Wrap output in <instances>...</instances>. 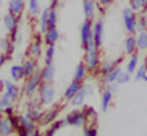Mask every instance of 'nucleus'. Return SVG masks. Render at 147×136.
I'll list each match as a JSON object with an SVG mask.
<instances>
[{
	"label": "nucleus",
	"instance_id": "27",
	"mask_svg": "<svg viewBox=\"0 0 147 136\" xmlns=\"http://www.w3.org/2000/svg\"><path fill=\"white\" fill-rule=\"evenodd\" d=\"M18 117H20V127H23L26 131H32V130L37 128V123L34 120H31L26 114H20Z\"/></svg>",
	"mask_w": 147,
	"mask_h": 136
},
{
	"label": "nucleus",
	"instance_id": "40",
	"mask_svg": "<svg viewBox=\"0 0 147 136\" xmlns=\"http://www.w3.org/2000/svg\"><path fill=\"white\" fill-rule=\"evenodd\" d=\"M82 112H84V115L87 117V120H92V122H95V120H97V114H95L94 107H91V106H82Z\"/></svg>",
	"mask_w": 147,
	"mask_h": 136
},
{
	"label": "nucleus",
	"instance_id": "15",
	"mask_svg": "<svg viewBox=\"0 0 147 136\" xmlns=\"http://www.w3.org/2000/svg\"><path fill=\"white\" fill-rule=\"evenodd\" d=\"M58 114H60V107H49L47 110H44V117L40 120L44 127H49V125H52L53 122L58 120Z\"/></svg>",
	"mask_w": 147,
	"mask_h": 136
},
{
	"label": "nucleus",
	"instance_id": "5",
	"mask_svg": "<svg viewBox=\"0 0 147 136\" xmlns=\"http://www.w3.org/2000/svg\"><path fill=\"white\" fill-rule=\"evenodd\" d=\"M121 18H123V26H125L128 34H136V28H138V13L134 12L131 7H125L121 10Z\"/></svg>",
	"mask_w": 147,
	"mask_h": 136
},
{
	"label": "nucleus",
	"instance_id": "11",
	"mask_svg": "<svg viewBox=\"0 0 147 136\" xmlns=\"http://www.w3.org/2000/svg\"><path fill=\"white\" fill-rule=\"evenodd\" d=\"M2 84H3V91L8 92V94L13 97L15 101H18V99H20V96L23 94V89L18 86L16 81H13V79H10V78L2 79Z\"/></svg>",
	"mask_w": 147,
	"mask_h": 136
},
{
	"label": "nucleus",
	"instance_id": "2",
	"mask_svg": "<svg viewBox=\"0 0 147 136\" xmlns=\"http://www.w3.org/2000/svg\"><path fill=\"white\" fill-rule=\"evenodd\" d=\"M40 84H42V78H40V68H37L34 75L24 78V83H23V96H26L28 99L37 96V91H39Z\"/></svg>",
	"mask_w": 147,
	"mask_h": 136
},
{
	"label": "nucleus",
	"instance_id": "34",
	"mask_svg": "<svg viewBox=\"0 0 147 136\" xmlns=\"http://www.w3.org/2000/svg\"><path fill=\"white\" fill-rule=\"evenodd\" d=\"M13 102H15V99L10 96L8 92H5V91L0 92V107H2V110L7 109V107H11Z\"/></svg>",
	"mask_w": 147,
	"mask_h": 136
},
{
	"label": "nucleus",
	"instance_id": "14",
	"mask_svg": "<svg viewBox=\"0 0 147 136\" xmlns=\"http://www.w3.org/2000/svg\"><path fill=\"white\" fill-rule=\"evenodd\" d=\"M112 104H113V92L108 86H105V88H102V94H100V110L107 112L112 107Z\"/></svg>",
	"mask_w": 147,
	"mask_h": 136
},
{
	"label": "nucleus",
	"instance_id": "51",
	"mask_svg": "<svg viewBox=\"0 0 147 136\" xmlns=\"http://www.w3.org/2000/svg\"><path fill=\"white\" fill-rule=\"evenodd\" d=\"M0 3H2V0H0Z\"/></svg>",
	"mask_w": 147,
	"mask_h": 136
},
{
	"label": "nucleus",
	"instance_id": "43",
	"mask_svg": "<svg viewBox=\"0 0 147 136\" xmlns=\"http://www.w3.org/2000/svg\"><path fill=\"white\" fill-rule=\"evenodd\" d=\"M99 2V5L102 7V8H107V7H110V5L115 3V0H97Z\"/></svg>",
	"mask_w": 147,
	"mask_h": 136
},
{
	"label": "nucleus",
	"instance_id": "30",
	"mask_svg": "<svg viewBox=\"0 0 147 136\" xmlns=\"http://www.w3.org/2000/svg\"><path fill=\"white\" fill-rule=\"evenodd\" d=\"M123 71V68H121L120 65L115 68L113 71H110L108 75H105V76H102V83L104 84H112V83H117V79H118V76H120V73Z\"/></svg>",
	"mask_w": 147,
	"mask_h": 136
},
{
	"label": "nucleus",
	"instance_id": "10",
	"mask_svg": "<svg viewBox=\"0 0 147 136\" xmlns=\"http://www.w3.org/2000/svg\"><path fill=\"white\" fill-rule=\"evenodd\" d=\"M81 8L86 20H94L99 10V2L97 0H81Z\"/></svg>",
	"mask_w": 147,
	"mask_h": 136
},
{
	"label": "nucleus",
	"instance_id": "36",
	"mask_svg": "<svg viewBox=\"0 0 147 136\" xmlns=\"http://www.w3.org/2000/svg\"><path fill=\"white\" fill-rule=\"evenodd\" d=\"M147 5V0H129V7L136 13H142Z\"/></svg>",
	"mask_w": 147,
	"mask_h": 136
},
{
	"label": "nucleus",
	"instance_id": "49",
	"mask_svg": "<svg viewBox=\"0 0 147 136\" xmlns=\"http://www.w3.org/2000/svg\"><path fill=\"white\" fill-rule=\"evenodd\" d=\"M0 115H2V107H0Z\"/></svg>",
	"mask_w": 147,
	"mask_h": 136
},
{
	"label": "nucleus",
	"instance_id": "35",
	"mask_svg": "<svg viewBox=\"0 0 147 136\" xmlns=\"http://www.w3.org/2000/svg\"><path fill=\"white\" fill-rule=\"evenodd\" d=\"M15 42L10 37H7V39H3L2 41V49H3V53H7L8 57H11L13 55V52H15Z\"/></svg>",
	"mask_w": 147,
	"mask_h": 136
},
{
	"label": "nucleus",
	"instance_id": "37",
	"mask_svg": "<svg viewBox=\"0 0 147 136\" xmlns=\"http://www.w3.org/2000/svg\"><path fill=\"white\" fill-rule=\"evenodd\" d=\"M139 31H147V12H142L138 18V28H136V32Z\"/></svg>",
	"mask_w": 147,
	"mask_h": 136
},
{
	"label": "nucleus",
	"instance_id": "45",
	"mask_svg": "<svg viewBox=\"0 0 147 136\" xmlns=\"http://www.w3.org/2000/svg\"><path fill=\"white\" fill-rule=\"evenodd\" d=\"M7 60H8V55H7V53H0V70H2V66L5 65Z\"/></svg>",
	"mask_w": 147,
	"mask_h": 136
},
{
	"label": "nucleus",
	"instance_id": "41",
	"mask_svg": "<svg viewBox=\"0 0 147 136\" xmlns=\"http://www.w3.org/2000/svg\"><path fill=\"white\" fill-rule=\"evenodd\" d=\"M81 136H99L97 127H95V125H86V127L82 128V135Z\"/></svg>",
	"mask_w": 147,
	"mask_h": 136
},
{
	"label": "nucleus",
	"instance_id": "9",
	"mask_svg": "<svg viewBox=\"0 0 147 136\" xmlns=\"http://www.w3.org/2000/svg\"><path fill=\"white\" fill-rule=\"evenodd\" d=\"M104 34H105V23L102 18H97L94 21V29H92V41L95 47H102L104 44Z\"/></svg>",
	"mask_w": 147,
	"mask_h": 136
},
{
	"label": "nucleus",
	"instance_id": "46",
	"mask_svg": "<svg viewBox=\"0 0 147 136\" xmlns=\"http://www.w3.org/2000/svg\"><path fill=\"white\" fill-rule=\"evenodd\" d=\"M26 136H44V135L40 133V130H39V128H36V130H32V131H29V133H28Z\"/></svg>",
	"mask_w": 147,
	"mask_h": 136
},
{
	"label": "nucleus",
	"instance_id": "33",
	"mask_svg": "<svg viewBox=\"0 0 147 136\" xmlns=\"http://www.w3.org/2000/svg\"><path fill=\"white\" fill-rule=\"evenodd\" d=\"M44 65H50L53 63L55 58V45H45V52H44Z\"/></svg>",
	"mask_w": 147,
	"mask_h": 136
},
{
	"label": "nucleus",
	"instance_id": "29",
	"mask_svg": "<svg viewBox=\"0 0 147 136\" xmlns=\"http://www.w3.org/2000/svg\"><path fill=\"white\" fill-rule=\"evenodd\" d=\"M63 127H68L65 120H57V122L52 123V125H49V128L45 130V133H44V135H47V136H55Z\"/></svg>",
	"mask_w": 147,
	"mask_h": 136
},
{
	"label": "nucleus",
	"instance_id": "4",
	"mask_svg": "<svg viewBox=\"0 0 147 136\" xmlns=\"http://www.w3.org/2000/svg\"><path fill=\"white\" fill-rule=\"evenodd\" d=\"M24 114H26L31 120H34L36 123H40V120H42V117H44V106L40 104L39 97L34 96L26 102V112H24Z\"/></svg>",
	"mask_w": 147,
	"mask_h": 136
},
{
	"label": "nucleus",
	"instance_id": "23",
	"mask_svg": "<svg viewBox=\"0 0 147 136\" xmlns=\"http://www.w3.org/2000/svg\"><path fill=\"white\" fill-rule=\"evenodd\" d=\"M87 75H89V68L86 66L84 62L78 63V66L74 68V75H73V79L74 81H79V83H84L87 79Z\"/></svg>",
	"mask_w": 147,
	"mask_h": 136
},
{
	"label": "nucleus",
	"instance_id": "42",
	"mask_svg": "<svg viewBox=\"0 0 147 136\" xmlns=\"http://www.w3.org/2000/svg\"><path fill=\"white\" fill-rule=\"evenodd\" d=\"M129 79H131V73H128L126 70H123L120 73V76H118L117 83L118 84H126V83H129Z\"/></svg>",
	"mask_w": 147,
	"mask_h": 136
},
{
	"label": "nucleus",
	"instance_id": "48",
	"mask_svg": "<svg viewBox=\"0 0 147 136\" xmlns=\"http://www.w3.org/2000/svg\"><path fill=\"white\" fill-rule=\"evenodd\" d=\"M144 12H147V5H146V8H144Z\"/></svg>",
	"mask_w": 147,
	"mask_h": 136
},
{
	"label": "nucleus",
	"instance_id": "19",
	"mask_svg": "<svg viewBox=\"0 0 147 136\" xmlns=\"http://www.w3.org/2000/svg\"><path fill=\"white\" fill-rule=\"evenodd\" d=\"M60 41V31L58 28H49L44 34V44L45 45H55L57 42Z\"/></svg>",
	"mask_w": 147,
	"mask_h": 136
},
{
	"label": "nucleus",
	"instance_id": "26",
	"mask_svg": "<svg viewBox=\"0 0 147 136\" xmlns=\"http://www.w3.org/2000/svg\"><path fill=\"white\" fill-rule=\"evenodd\" d=\"M136 45L138 52H147V31L136 32Z\"/></svg>",
	"mask_w": 147,
	"mask_h": 136
},
{
	"label": "nucleus",
	"instance_id": "20",
	"mask_svg": "<svg viewBox=\"0 0 147 136\" xmlns=\"http://www.w3.org/2000/svg\"><path fill=\"white\" fill-rule=\"evenodd\" d=\"M26 8V2L24 0H10L8 2V12L15 16H21L23 12Z\"/></svg>",
	"mask_w": 147,
	"mask_h": 136
},
{
	"label": "nucleus",
	"instance_id": "24",
	"mask_svg": "<svg viewBox=\"0 0 147 136\" xmlns=\"http://www.w3.org/2000/svg\"><path fill=\"white\" fill-rule=\"evenodd\" d=\"M118 62L120 60H102V63H100V66H99V75L100 76H105V75H108L110 71H113L115 68L118 66Z\"/></svg>",
	"mask_w": 147,
	"mask_h": 136
},
{
	"label": "nucleus",
	"instance_id": "16",
	"mask_svg": "<svg viewBox=\"0 0 147 136\" xmlns=\"http://www.w3.org/2000/svg\"><path fill=\"white\" fill-rule=\"evenodd\" d=\"M21 66H23V71H24V78H28V76L34 75L36 71H37V68H39V60H36V58L28 55V57L23 60Z\"/></svg>",
	"mask_w": 147,
	"mask_h": 136
},
{
	"label": "nucleus",
	"instance_id": "38",
	"mask_svg": "<svg viewBox=\"0 0 147 136\" xmlns=\"http://www.w3.org/2000/svg\"><path fill=\"white\" fill-rule=\"evenodd\" d=\"M134 79L136 81H147V68L146 65H139V68L134 73Z\"/></svg>",
	"mask_w": 147,
	"mask_h": 136
},
{
	"label": "nucleus",
	"instance_id": "18",
	"mask_svg": "<svg viewBox=\"0 0 147 136\" xmlns=\"http://www.w3.org/2000/svg\"><path fill=\"white\" fill-rule=\"evenodd\" d=\"M81 88H82V83H79V81H71V83L66 86V89H65V92H63V101H71L76 94H78L79 91H81Z\"/></svg>",
	"mask_w": 147,
	"mask_h": 136
},
{
	"label": "nucleus",
	"instance_id": "6",
	"mask_svg": "<svg viewBox=\"0 0 147 136\" xmlns=\"http://www.w3.org/2000/svg\"><path fill=\"white\" fill-rule=\"evenodd\" d=\"M65 122L68 127H74V128H84L86 125H89V120L84 115V112L79 109H73L69 114H66Z\"/></svg>",
	"mask_w": 147,
	"mask_h": 136
},
{
	"label": "nucleus",
	"instance_id": "21",
	"mask_svg": "<svg viewBox=\"0 0 147 136\" xmlns=\"http://www.w3.org/2000/svg\"><path fill=\"white\" fill-rule=\"evenodd\" d=\"M123 52L126 55H133L138 52V45H136V34H128L123 44Z\"/></svg>",
	"mask_w": 147,
	"mask_h": 136
},
{
	"label": "nucleus",
	"instance_id": "13",
	"mask_svg": "<svg viewBox=\"0 0 147 136\" xmlns=\"http://www.w3.org/2000/svg\"><path fill=\"white\" fill-rule=\"evenodd\" d=\"M16 133V128L13 127V123L7 115H0V136H11Z\"/></svg>",
	"mask_w": 147,
	"mask_h": 136
},
{
	"label": "nucleus",
	"instance_id": "8",
	"mask_svg": "<svg viewBox=\"0 0 147 136\" xmlns=\"http://www.w3.org/2000/svg\"><path fill=\"white\" fill-rule=\"evenodd\" d=\"M92 92H94V88H92L91 84H82L81 91L76 94V96L69 101V106L73 107V109H79V107L84 106V102H86L87 96H91Z\"/></svg>",
	"mask_w": 147,
	"mask_h": 136
},
{
	"label": "nucleus",
	"instance_id": "28",
	"mask_svg": "<svg viewBox=\"0 0 147 136\" xmlns=\"http://www.w3.org/2000/svg\"><path fill=\"white\" fill-rule=\"evenodd\" d=\"M138 68H139V53L136 52V53H133V55H129V58L126 62V71L131 73V75H134Z\"/></svg>",
	"mask_w": 147,
	"mask_h": 136
},
{
	"label": "nucleus",
	"instance_id": "32",
	"mask_svg": "<svg viewBox=\"0 0 147 136\" xmlns=\"http://www.w3.org/2000/svg\"><path fill=\"white\" fill-rule=\"evenodd\" d=\"M40 3L39 0H28V13H29V16L36 18L40 15Z\"/></svg>",
	"mask_w": 147,
	"mask_h": 136
},
{
	"label": "nucleus",
	"instance_id": "17",
	"mask_svg": "<svg viewBox=\"0 0 147 136\" xmlns=\"http://www.w3.org/2000/svg\"><path fill=\"white\" fill-rule=\"evenodd\" d=\"M20 20H21V16H15V15H11L10 12H7V13L3 15V26H5V29L8 31V32L16 31L18 28H20Z\"/></svg>",
	"mask_w": 147,
	"mask_h": 136
},
{
	"label": "nucleus",
	"instance_id": "22",
	"mask_svg": "<svg viewBox=\"0 0 147 136\" xmlns=\"http://www.w3.org/2000/svg\"><path fill=\"white\" fill-rule=\"evenodd\" d=\"M40 78H42V83H53V79H55V66H53V63L44 65L40 68Z\"/></svg>",
	"mask_w": 147,
	"mask_h": 136
},
{
	"label": "nucleus",
	"instance_id": "39",
	"mask_svg": "<svg viewBox=\"0 0 147 136\" xmlns=\"http://www.w3.org/2000/svg\"><path fill=\"white\" fill-rule=\"evenodd\" d=\"M58 23V12L57 8H49V28H55Z\"/></svg>",
	"mask_w": 147,
	"mask_h": 136
},
{
	"label": "nucleus",
	"instance_id": "12",
	"mask_svg": "<svg viewBox=\"0 0 147 136\" xmlns=\"http://www.w3.org/2000/svg\"><path fill=\"white\" fill-rule=\"evenodd\" d=\"M44 42L42 41H32L29 44V47H28V55L32 58H36V60H40V58L44 57V52H45V49H44Z\"/></svg>",
	"mask_w": 147,
	"mask_h": 136
},
{
	"label": "nucleus",
	"instance_id": "3",
	"mask_svg": "<svg viewBox=\"0 0 147 136\" xmlns=\"http://www.w3.org/2000/svg\"><path fill=\"white\" fill-rule=\"evenodd\" d=\"M37 97H39L40 104L44 107L53 106V102L57 99V89L53 86V83H42L39 91H37Z\"/></svg>",
	"mask_w": 147,
	"mask_h": 136
},
{
	"label": "nucleus",
	"instance_id": "47",
	"mask_svg": "<svg viewBox=\"0 0 147 136\" xmlns=\"http://www.w3.org/2000/svg\"><path fill=\"white\" fill-rule=\"evenodd\" d=\"M60 5V0H50V5H49V8H57Z\"/></svg>",
	"mask_w": 147,
	"mask_h": 136
},
{
	"label": "nucleus",
	"instance_id": "1",
	"mask_svg": "<svg viewBox=\"0 0 147 136\" xmlns=\"http://www.w3.org/2000/svg\"><path fill=\"white\" fill-rule=\"evenodd\" d=\"M92 29H94V20H86L84 18V21H82L81 28H79V41H81L84 52L95 47L94 41H92Z\"/></svg>",
	"mask_w": 147,
	"mask_h": 136
},
{
	"label": "nucleus",
	"instance_id": "52",
	"mask_svg": "<svg viewBox=\"0 0 147 136\" xmlns=\"http://www.w3.org/2000/svg\"><path fill=\"white\" fill-rule=\"evenodd\" d=\"M44 136H47V135H44Z\"/></svg>",
	"mask_w": 147,
	"mask_h": 136
},
{
	"label": "nucleus",
	"instance_id": "44",
	"mask_svg": "<svg viewBox=\"0 0 147 136\" xmlns=\"http://www.w3.org/2000/svg\"><path fill=\"white\" fill-rule=\"evenodd\" d=\"M2 114L7 115V117H11V115H15V109H13V106H11V107H7V109H3V110H2Z\"/></svg>",
	"mask_w": 147,
	"mask_h": 136
},
{
	"label": "nucleus",
	"instance_id": "50",
	"mask_svg": "<svg viewBox=\"0 0 147 136\" xmlns=\"http://www.w3.org/2000/svg\"><path fill=\"white\" fill-rule=\"evenodd\" d=\"M11 136H18V135H16V133H15V135H11Z\"/></svg>",
	"mask_w": 147,
	"mask_h": 136
},
{
	"label": "nucleus",
	"instance_id": "31",
	"mask_svg": "<svg viewBox=\"0 0 147 136\" xmlns=\"http://www.w3.org/2000/svg\"><path fill=\"white\" fill-rule=\"evenodd\" d=\"M37 18H39V32L45 34V31L49 29V8L42 10Z\"/></svg>",
	"mask_w": 147,
	"mask_h": 136
},
{
	"label": "nucleus",
	"instance_id": "25",
	"mask_svg": "<svg viewBox=\"0 0 147 136\" xmlns=\"http://www.w3.org/2000/svg\"><path fill=\"white\" fill-rule=\"evenodd\" d=\"M10 79H13V81H21V79H24V71H23V66L21 63H15V65L10 66Z\"/></svg>",
	"mask_w": 147,
	"mask_h": 136
},
{
	"label": "nucleus",
	"instance_id": "7",
	"mask_svg": "<svg viewBox=\"0 0 147 136\" xmlns=\"http://www.w3.org/2000/svg\"><path fill=\"white\" fill-rule=\"evenodd\" d=\"M84 63L89 68V71H97L100 63H102V53H100L99 47H94L91 50H87L84 55Z\"/></svg>",
	"mask_w": 147,
	"mask_h": 136
}]
</instances>
